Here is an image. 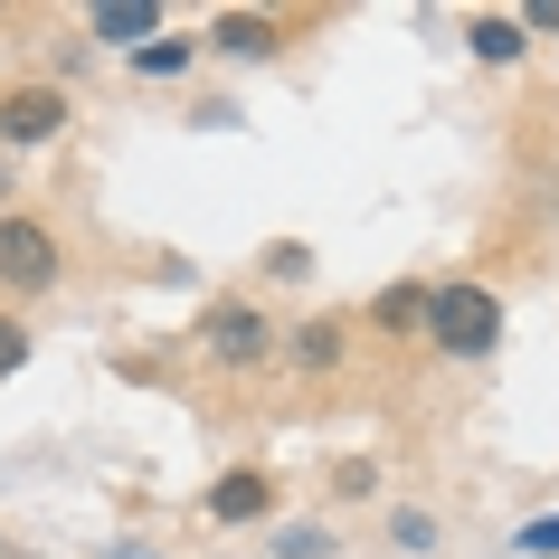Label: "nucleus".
<instances>
[{
  "instance_id": "1",
  "label": "nucleus",
  "mask_w": 559,
  "mask_h": 559,
  "mask_svg": "<svg viewBox=\"0 0 559 559\" xmlns=\"http://www.w3.org/2000/svg\"><path fill=\"white\" fill-rule=\"evenodd\" d=\"M427 342L445 360H484L502 342V295L493 285H437L427 295Z\"/></svg>"
},
{
  "instance_id": "2",
  "label": "nucleus",
  "mask_w": 559,
  "mask_h": 559,
  "mask_svg": "<svg viewBox=\"0 0 559 559\" xmlns=\"http://www.w3.org/2000/svg\"><path fill=\"white\" fill-rule=\"evenodd\" d=\"M200 352L218 360V370H257V360L275 352V323H265L257 304H209L200 313Z\"/></svg>"
},
{
  "instance_id": "3",
  "label": "nucleus",
  "mask_w": 559,
  "mask_h": 559,
  "mask_svg": "<svg viewBox=\"0 0 559 559\" xmlns=\"http://www.w3.org/2000/svg\"><path fill=\"white\" fill-rule=\"evenodd\" d=\"M0 285L10 295H48L58 285V237L38 228V218H20V209L0 218Z\"/></svg>"
},
{
  "instance_id": "4",
  "label": "nucleus",
  "mask_w": 559,
  "mask_h": 559,
  "mask_svg": "<svg viewBox=\"0 0 559 559\" xmlns=\"http://www.w3.org/2000/svg\"><path fill=\"white\" fill-rule=\"evenodd\" d=\"M67 133V95L58 86H10L0 95V143H58Z\"/></svg>"
},
{
  "instance_id": "5",
  "label": "nucleus",
  "mask_w": 559,
  "mask_h": 559,
  "mask_svg": "<svg viewBox=\"0 0 559 559\" xmlns=\"http://www.w3.org/2000/svg\"><path fill=\"white\" fill-rule=\"evenodd\" d=\"M265 512H275V474L228 465L218 484H209V522H265Z\"/></svg>"
},
{
  "instance_id": "6",
  "label": "nucleus",
  "mask_w": 559,
  "mask_h": 559,
  "mask_svg": "<svg viewBox=\"0 0 559 559\" xmlns=\"http://www.w3.org/2000/svg\"><path fill=\"white\" fill-rule=\"evenodd\" d=\"M218 48H228V58H275V48H285V29H275V20H265V10H228V20H218Z\"/></svg>"
},
{
  "instance_id": "7",
  "label": "nucleus",
  "mask_w": 559,
  "mask_h": 559,
  "mask_svg": "<svg viewBox=\"0 0 559 559\" xmlns=\"http://www.w3.org/2000/svg\"><path fill=\"white\" fill-rule=\"evenodd\" d=\"M465 38H474V58H484V67H512V58L531 48V29L512 20V10H484V20H474Z\"/></svg>"
},
{
  "instance_id": "8",
  "label": "nucleus",
  "mask_w": 559,
  "mask_h": 559,
  "mask_svg": "<svg viewBox=\"0 0 559 559\" xmlns=\"http://www.w3.org/2000/svg\"><path fill=\"white\" fill-rule=\"evenodd\" d=\"M86 29H95V38H115V48H123V38H152V29H162V10H152V0H105V10H95Z\"/></svg>"
},
{
  "instance_id": "9",
  "label": "nucleus",
  "mask_w": 559,
  "mask_h": 559,
  "mask_svg": "<svg viewBox=\"0 0 559 559\" xmlns=\"http://www.w3.org/2000/svg\"><path fill=\"white\" fill-rule=\"evenodd\" d=\"M370 323H380V332H408V323H427V285H389V295L370 304Z\"/></svg>"
},
{
  "instance_id": "10",
  "label": "nucleus",
  "mask_w": 559,
  "mask_h": 559,
  "mask_svg": "<svg viewBox=\"0 0 559 559\" xmlns=\"http://www.w3.org/2000/svg\"><path fill=\"white\" fill-rule=\"evenodd\" d=\"M295 360H304V370H342V323H304L295 332Z\"/></svg>"
},
{
  "instance_id": "11",
  "label": "nucleus",
  "mask_w": 559,
  "mask_h": 559,
  "mask_svg": "<svg viewBox=\"0 0 559 559\" xmlns=\"http://www.w3.org/2000/svg\"><path fill=\"white\" fill-rule=\"evenodd\" d=\"M180 67H190V38H152L143 48V76H180Z\"/></svg>"
},
{
  "instance_id": "12",
  "label": "nucleus",
  "mask_w": 559,
  "mask_h": 559,
  "mask_svg": "<svg viewBox=\"0 0 559 559\" xmlns=\"http://www.w3.org/2000/svg\"><path fill=\"white\" fill-rule=\"evenodd\" d=\"M275 550H285V559H323V550H332V531L295 522V531H275Z\"/></svg>"
},
{
  "instance_id": "13",
  "label": "nucleus",
  "mask_w": 559,
  "mask_h": 559,
  "mask_svg": "<svg viewBox=\"0 0 559 559\" xmlns=\"http://www.w3.org/2000/svg\"><path fill=\"white\" fill-rule=\"evenodd\" d=\"M389 531H399V550H437V522H427V512H399Z\"/></svg>"
},
{
  "instance_id": "14",
  "label": "nucleus",
  "mask_w": 559,
  "mask_h": 559,
  "mask_svg": "<svg viewBox=\"0 0 559 559\" xmlns=\"http://www.w3.org/2000/svg\"><path fill=\"white\" fill-rule=\"evenodd\" d=\"M522 550H531V559H559V512H540V522L522 531Z\"/></svg>"
},
{
  "instance_id": "15",
  "label": "nucleus",
  "mask_w": 559,
  "mask_h": 559,
  "mask_svg": "<svg viewBox=\"0 0 559 559\" xmlns=\"http://www.w3.org/2000/svg\"><path fill=\"white\" fill-rule=\"evenodd\" d=\"M20 360H29V332H20V323H10V313H0V380H10Z\"/></svg>"
},
{
  "instance_id": "16",
  "label": "nucleus",
  "mask_w": 559,
  "mask_h": 559,
  "mask_svg": "<svg viewBox=\"0 0 559 559\" xmlns=\"http://www.w3.org/2000/svg\"><path fill=\"white\" fill-rule=\"evenodd\" d=\"M522 29H559V0H531V10H522Z\"/></svg>"
},
{
  "instance_id": "17",
  "label": "nucleus",
  "mask_w": 559,
  "mask_h": 559,
  "mask_svg": "<svg viewBox=\"0 0 559 559\" xmlns=\"http://www.w3.org/2000/svg\"><path fill=\"white\" fill-rule=\"evenodd\" d=\"M0 200H10V180H0Z\"/></svg>"
}]
</instances>
